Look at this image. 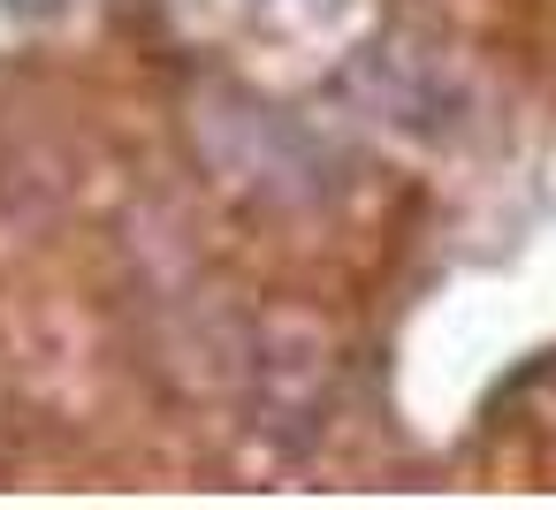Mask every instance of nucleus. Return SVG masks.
Masks as SVG:
<instances>
[{
    "instance_id": "f257e3e1",
    "label": "nucleus",
    "mask_w": 556,
    "mask_h": 510,
    "mask_svg": "<svg viewBox=\"0 0 556 510\" xmlns=\"http://www.w3.org/2000/svg\"><path fill=\"white\" fill-rule=\"evenodd\" d=\"M9 9H16V16H54L62 0H9Z\"/></svg>"
}]
</instances>
